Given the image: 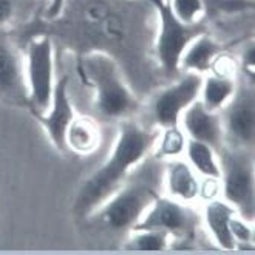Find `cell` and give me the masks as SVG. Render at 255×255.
Listing matches in <instances>:
<instances>
[{"mask_svg": "<svg viewBox=\"0 0 255 255\" xmlns=\"http://www.w3.org/2000/svg\"><path fill=\"white\" fill-rule=\"evenodd\" d=\"M102 141L99 124L90 116L74 115L65 133V144L68 152L81 156L95 153Z\"/></svg>", "mask_w": 255, "mask_h": 255, "instance_id": "cell-15", "label": "cell"}, {"mask_svg": "<svg viewBox=\"0 0 255 255\" xmlns=\"http://www.w3.org/2000/svg\"><path fill=\"white\" fill-rule=\"evenodd\" d=\"M78 71L93 90L95 107L109 119L124 121L139 112V101L123 76L118 61L106 51L93 50L81 56Z\"/></svg>", "mask_w": 255, "mask_h": 255, "instance_id": "cell-2", "label": "cell"}, {"mask_svg": "<svg viewBox=\"0 0 255 255\" xmlns=\"http://www.w3.org/2000/svg\"><path fill=\"white\" fill-rule=\"evenodd\" d=\"M156 197L152 186L142 181H126L90 218H98L112 231L131 229Z\"/></svg>", "mask_w": 255, "mask_h": 255, "instance_id": "cell-6", "label": "cell"}, {"mask_svg": "<svg viewBox=\"0 0 255 255\" xmlns=\"http://www.w3.org/2000/svg\"><path fill=\"white\" fill-rule=\"evenodd\" d=\"M218 161L223 200H226L240 217L254 221L255 175L251 150L224 145L218 152Z\"/></svg>", "mask_w": 255, "mask_h": 255, "instance_id": "cell-3", "label": "cell"}, {"mask_svg": "<svg viewBox=\"0 0 255 255\" xmlns=\"http://www.w3.org/2000/svg\"><path fill=\"white\" fill-rule=\"evenodd\" d=\"M0 99L11 106H28L25 56L5 29H0Z\"/></svg>", "mask_w": 255, "mask_h": 255, "instance_id": "cell-10", "label": "cell"}, {"mask_svg": "<svg viewBox=\"0 0 255 255\" xmlns=\"http://www.w3.org/2000/svg\"><path fill=\"white\" fill-rule=\"evenodd\" d=\"M25 78L28 106L34 113L47 112L54 90V45L43 34L29 40L25 50Z\"/></svg>", "mask_w": 255, "mask_h": 255, "instance_id": "cell-5", "label": "cell"}, {"mask_svg": "<svg viewBox=\"0 0 255 255\" xmlns=\"http://www.w3.org/2000/svg\"><path fill=\"white\" fill-rule=\"evenodd\" d=\"M197 217L186 204L167 195H158L131 229L159 231L170 238L189 240L195 234Z\"/></svg>", "mask_w": 255, "mask_h": 255, "instance_id": "cell-7", "label": "cell"}, {"mask_svg": "<svg viewBox=\"0 0 255 255\" xmlns=\"http://www.w3.org/2000/svg\"><path fill=\"white\" fill-rule=\"evenodd\" d=\"M237 87L235 78L218 76L211 73L209 76H203L198 99L207 110L220 113L235 95Z\"/></svg>", "mask_w": 255, "mask_h": 255, "instance_id": "cell-17", "label": "cell"}, {"mask_svg": "<svg viewBox=\"0 0 255 255\" xmlns=\"http://www.w3.org/2000/svg\"><path fill=\"white\" fill-rule=\"evenodd\" d=\"M220 118L226 145L251 150L255 139V98L252 85L237 87L232 99L220 112Z\"/></svg>", "mask_w": 255, "mask_h": 255, "instance_id": "cell-8", "label": "cell"}, {"mask_svg": "<svg viewBox=\"0 0 255 255\" xmlns=\"http://www.w3.org/2000/svg\"><path fill=\"white\" fill-rule=\"evenodd\" d=\"M203 74L184 71V74L153 98L152 115L159 128L179 124L183 112L200 98Z\"/></svg>", "mask_w": 255, "mask_h": 255, "instance_id": "cell-9", "label": "cell"}, {"mask_svg": "<svg viewBox=\"0 0 255 255\" xmlns=\"http://www.w3.org/2000/svg\"><path fill=\"white\" fill-rule=\"evenodd\" d=\"M209 12L237 14L254 8V0H206Z\"/></svg>", "mask_w": 255, "mask_h": 255, "instance_id": "cell-23", "label": "cell"}, {"mask_svg": "<svg viewBox=\"0 0 255 255\" xmlns=\"http://www.w3.org/2000/svg\"><path fill=\"white\" fill-rule=\"evenodd\" d=\"M31 113L42 126L43 131L47 133L53 147L61 155H65L68 152L65 144V133L71 119L76 115L68 95V76H62L59 81H56L48 110L43 113Z\"/></svg>", "mask_w": 255, "mask_h": 255, "instance_id": "cell-11", "label": "cell"}, {"mask_svg": "<svg viewBox=\"0 0 255 255\" xmlns=\"http://www.w3.org/2000/svg\"><path fill=\"white\" fill-rule=\"evenodd\" d=\"M166 195L181 203H192L200 197V179L187 161L179 158L169 159L164 172Z\"/></svg>", "mask_w": 255, "mask_h": 255, "instance_id": "cell-13", "label": "cell"}, {"mask_svg": "<svg viewBox=\"0 0 255 255\" xmlns=\"http://www.w3.org/2000/svg\"><path fill=\"white\" fill-rule=\"evenodd\" d=\"M231 234L235 246L249 245L254 249V221L240 217L238 214L231 220Z\"/></svg>", "mask_w": 255, "mask_h": 255, "instance_id": "cell-22", "label": "cell"}, {"mask_svg": "<svg viewBox=\"0 0 255 255\" xmlns=\"http://www.w3.org/2000/svg\"><path fill=\"white\" fill-rule=\"evenodd\" d=\"M156 136L158 131L144 128L133 118L121 121L109 158L81 184L73 203L74 214L81 218L92 217L150 155Z\"/></svg>", "mask_w": 255, "mask_h": 255, "instance_id": "cell-1", "label": "cell"}, {"mask_svg": "<svg viewBox=\"0 0 255 255\" xmlns=\"http://www.w3.org/2000/svg\"><path fill=\"white\" fill-rule=\"evenodd\" d=\"M237 215L235 209L223 198L207 200L203 209V221L214 243L224 251L237 249L231 234V220Z\"/></svg>", "mask_w": 255, "mask_h": 255, "instance_id": "cell-14", "label": "cell"}, {"mask_svg": "<svg viewBox=\"0 0 255 255\" xmlns=\"http://www.w3.org/2000/svg\"><path fill=\"white\" fill-rule=\"evenodd\" d=\"M184 153L187 156V162L190 164V167L198 175H201L203 178L220 179L221 169H220L218 153L211 145L187 138Z\"/></svg>", "mask_w": 255, "mask_h": 255, "instance_id": "cell-18", "label": "cell"}, {"mask_svg": "<svg viewBox=\"0 0 255 255\" xmlns=\"http://www.w3.org/2000/svg\"><path fill=\"white\" fill-rule=\"evenodd\" d=\"M179 127L189 139H195L211 145L217 153L226 145L220 113L207 110L200 99L183 112L179 118Z\"/></svg>", "mask_w": 255, "mask_h": 255, "instance_id": "cell-12", "label": "cell"}, {"mask_svg": "<svg viewBox=\"0 0 255 255\" xmlns=\"http://www.w3.org/2000/svg\"><path fill=\"white\" fill-rule=\"evenodd\" d=\"M158 17V36L155 40V56L164 73L176 74L179 59L192 39L204 33V26L179 22L170 9L169 0H147Z\"/></svg>", "mask_w": 255, "mask_h": 255, "instance_id": "cell-4", "label": "cell"}, {"mask_svg": "<svg viewBox=\"0 0 255 255\" xmlns=\"http://www.w3.org/2000/svg\"><path fill=\"white\" fill-rule=\"evenodd\" d=\"M187 136L179 126L175 127H164L161 133H158L153 150L159 159H175L179 158L186 150Z\"/></svg>", "mask_w": 255, "mask_h": 255, "instance_id": "cell-19", "label": "cell"}, {"mask_svg": "<svg viewBox=\"0 0 255 255\" xmlns=\"http://www.w3.org/2000/svg\"><path fill=\"white\" fill-rule=\"evenodd\" d=\"M173 16L186 25H198L203 22L207 9L206 0H169Z\"/></svg>", "mask_w": 255, "mask_h": 255, "instance_id": "cell-21", "label": "cell"}, {"mask_svg": "<svg viewBox=\"0 0 255 255\" xmlns=\"http://www.w3.org/2000/svg\"><path fill=\"white\" fill-rule=\"evenodd\" d=\"M67 0H50L48 6L45 9V19L47 20H56L61 17V14L64 12Z\"/></svg>", "mask_w": 255, "mask_h": 255, "instance_id": "cell-27", "label": "cell"}, {"mask_svg": "<svg viewBox=\"0 0 255 255\" xmlns=\"http://www.w3.org/2000/svg\"><path fill=\"white\" fill-rule=\"evenodd\" d=\"M221 53V45L206 31L189 42L179 59V70L204 74L211 70L215 57Z\"/></svg>", "mask_w": 255, "mask_h": 255, "instance_id": "cell-16", "label": "cell"}, {"mask_svg": "<svg viewBox=\"0 0 255 255\" xmlns=\"http://www.w3.org/2000/svg\"><path fill=\"white\" fill-rule=\"evenodd\" d=\"M19 0H0V29H6L17 17Z\"/></svg>", "mask_w": 255, "mask_h": 255, "instance_id": "cell-25", "label": "cell"}, {"mask_svg": "<svg viewBox=\"0 0 255 255\" xmlns=\"http://www.w3.org/2000/svg\"><path fill=\"white\" fill-rule=\"evenodd\" d=\"M240 62H242V71L245 74V79H248L249 84L254 85V82H255V45H254V40H251L245 47L242 57H240Z\"/></svg>", "mask_w": 255, "mask_h": 255, "instance_id": "cell-24", "label": "cell"}, {"mask_svg": "<svg viewBox=\"0 0 255 255\" xmlns=\"http://www.w3.org/2000/svg\"><path fill=\"white\" fill-rule=\"evenodd\" d=\"M172 238L159 231H144L130 229V235L124 243L126 251H141V252H156L166 251Z\"/></svg>", "mask_w": 255, "mask_h": 255, "instance_id": "cell-20", "label": "cell"}, {"mask_svg": "<svg viewBox=\"0 0 255 255\" xmlns=\"http://www.w3.org/2000/svg\"><path fill=\"white\" fill-rule=\"evenodd\" d=\"M221 193V184L217 178H204V181H200V197L203 200H214L218 198Z\"/></svg>", "mask_w": 255, "mask_h": 255, "instance_id": "cell-26", "label": "cell"}]
</instances>
